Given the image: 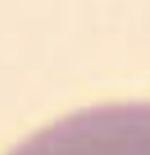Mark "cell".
Here are the masks:
<instances>
[{
    "label": "cell",
    "mask_w": 150,
    "mask_h": 155,
    "mask_svg": "<svg viewBox=\"0 0 150 155\" xmlns=\"http://www.w3.org/2000/svg\"><path fill=\"white\" fill-rule=\"evenodd\" d=\"M7 155H150V101L76 110L34 131Z\"/></svg>",
    "instance_id": "cell-1"
}]
</instances>
